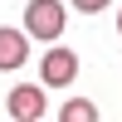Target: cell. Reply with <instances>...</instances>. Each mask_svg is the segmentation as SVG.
Returning a JSON list of instances; mask_svg holds the SVG:
<instances>
[{
    "mask_svg": "<svg viewBox=\"0 0 122 122\" xmlns=\"http://www.w3.org/2000/svg\"><path fill=\"white\" fill-rule=\"evenodd\" d=\"M64 25H68V10L59 5V0H29V10H25L29 39H49V44H54V39L64 34Z\"/></svg>",
    "mask_w": 122,
    "mask_h": 122,
    "instance_id": "1",
    "label": "cell"
},
{
    "mask_svg": "<svg viewBox=\"0 0 122 122\" xmlns=\"http://www.w3.org/2000/svg\"><path fill=\"white\" fill-rule=\"evenodd\" d=\"M68 5H73V10H83V15H98V10H107L112 0H68Z\"/></svg>",
    "mask_w": 122,
    "mask_h": 122,
    "instance_id": "6",
    "label": "cell"
},
{
    "mask_svg": "<svg viewBox=\"0 0 122 122\" xmlns=\"http://www.w3.org/2000/svg\"><path fill=\"white\" fill-rule=\"evenodd\" d=\"M78 78V54L73 49H49L44 64H39V83L44 88H68Z\"/></svg>",
    "mask_w": 122,
    "mask_h": 122,
    "instance_id": "2",
    "label": "cell"
},
{
    "mask_svg": "<svg viewBox=\"0 0 122 122\" xmlns=\"http://www.w3.org/2000/svg\"><path fill=\"white\" fill-rule=\"evenodd\" d=\"M29 59V29H0V68H20Z\"/></svg>",
    "mask_w": 122,
    "mask_h": 122,
    "instance_id": "4",
    "label": "cell"
},
{
    "mask_svg": "<svg viewBox=\"0 0 122 122\" xmlns=\"http://www.w3.org/2000/svg\"><path fill=\"white\" fill-rule=\"evenodd\" d=\"M10 117H15V122H39V117H44L49 112V103H44V88H39V83H15V88H10Z\"/></svg>",
    "mask_w": 122,
    "mask_h": 122,
    "instance_id": "3",
    "label": "cell"
},
{
    "mask_svg": "<svg viewBox=\"0 0 122 122\" xmlns=\"http://www.w3.org/2000/svg\"><path fill=\"white\" fill-rule=\"evenodd\" d=\"M117 34H122V10H117Z\"/></svg>",
    "mask_w": 122,
    "mask_h": 122,
    "instance_id": "7",
    "label": "cell"
},
{
    "mask_svg": "<svg viewBox=\"0 0 122 122\" xmlns=\"http://www.w3.org/2000/svg\"><path fill=\"white\" fill-rule=\"evenodd\" d=\"M59 117H64V122H93V117H98V107L88 103V98H68V103L59 107Z\"/></svg>",
    "mask_w": 122,
    "mask_h": 122,
    "instance_id": "5",
    "label": "cell"
}]
</instances>
